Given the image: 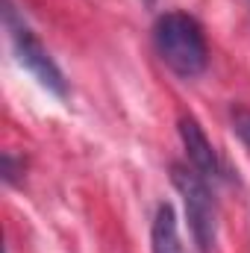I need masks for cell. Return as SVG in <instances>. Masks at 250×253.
<instances>
[{"label": "cell", "instance_id": "cell-2", "mask_svg": "<svg viewBox=\"0 0 250 253\" xmlns=\"http://www.w3.org/2000/svg\"><path fill=\"white\" fill-rule=\"evenodd\" d=\"M171 183L186 203V218L194 245L200 248V253H212L215 242H218V203H215V194L209 189L206 177H200L188 165L174 162L171 165Z\"/></svg>", "mask_w": 250, "mask_h": 253}, {"label": "cell", "instance_id": "cell-6", "mask_svg": "<svg viewBox=\"0 0 250 253\" xmlns=\"http://www.w3.org/2000/svg\"><path fill=\"white\" fill-rule=\"evenodd\" d=\"M233 129H236V135L250 147V109H236L233 112Z\"/></svg>", "mask_w": 250, "mask_h": 253}, {"label": "cell", "instance_id": "cell-1", "mask_svg": "<svg viewBox=\"0 0 250 253\" xmlns=\"http://www.w3.org/2000/svg\"><path fill=\"white\" fill-rule=\"evenodd\" d=\"M153 44L159 59L168 65L177 77H197L203 74L209 50H206V36L200 24L186 12H165L153 24Z\"/></svg>", "mask_w": 250, "mask_h": 253}, {"label": "cell", "instance_id": "cell-3", "mask_svg": "<svg viewBox=\"0 0 250 253\" xmlns=\"http://www.w3.org/2000/svg\"><path fill=\"white\" fill-rule=\"evenodd\" d=\"M3 24L9 30V39H12L18 62L24 65L47 91H53L56 97H65L68 94V83H65L59 65L53 62V56L47 53V47L39 42V36L24 24V18H18V12H15V6L9 0H3Z\"/></svg>", "mask_w": 250, "mask_h": 253}, {"label": "cell", "instance_id": "cell-4", "mask_svg": "<svg viewBox=\"0 0 250 253\" xmlns=\"http://www.w3.org/2000/svg\"><path fill=\"white\" fill-rule=\"evenodd\" d=\"M180 138H183V147H186V156H188V165L200 174V177H218L221 174V162H218V153L212 147V141L206 138L203 126L197 124L191 115L180 118Z\"/></svg>", "mask_w": 250, "mask_h": 253}, {"label": "cell", "instance_id": "cell-7", "mask_svg": "<svg viewBox=\"0 0 250 253\" xmlns=\"http://www.w3.org/2000/svg\"><path fill=\"white\" fill-rule=\"evenodd\" d=\"M0 165H3V171H0V174H3V180H6L9 186H12V183L18 180V174L24 171V165H18V162H15V156H12L9 150L3 153V159H0Z\"/></svg>", "mask_w": 250, "mask_h": 253}, {"label": "cell", "instance_id": "cell-5", "mask_svg": "<svg viewBox=\"0 0 250 253\" xmlns=\"http://www.w3.org/2000/svg\"><path fill=\"white\" fill-rule=\"evenodd\" d=\"M150 245H153V253H186L180 227H177V212L171 203H159L150 227Z\"/></svg>", "mask_w": 250, "mask_h": 253}]
</instances>
